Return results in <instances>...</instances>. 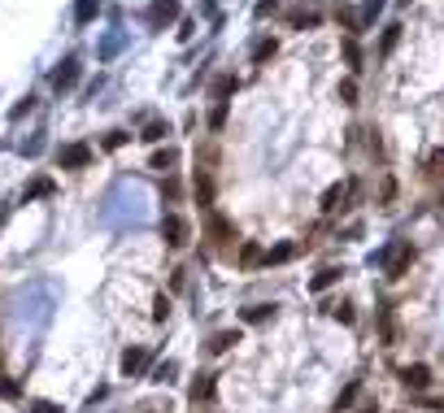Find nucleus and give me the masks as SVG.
Masks as SVG:
<instances>
[{
  "label": "nucleus",
  "instance_id": "4be33fe9",
  "mask_svg": "<svg viewBox=\"0 0 444 413\" xmlns=\"http://www.w3.org/2000/svg\"><path fill=\"white\" fill-rule=\"evenodd\" d=\"M222 122H227V105H218V109H213V118H209V126H213V130H218Z\"/></svg>",
  "mask_w": 444,
  "mask_h": 413
},
{
  "label": "nucleus",
  "instance_id": "0eeeda50",
  "mask_svg": "<svg viewBox=\"0 0 444 413\" xmlns=\"http://www.w3.org/2000/svg\"><path fill=\"white\" fill-rule=\"evenodd\" d=\"M96 13H101V0H79V5H74V22H79V26H88Z\"/></svg>",
  "mask_w": 444,
  "mask_h": 413
},
{
  "label": "nucleus",
  "instance_id": "6ab92c4d",
  "mask_svg": "<svg viewBox=\"0 0 444 413\" xmlns=\"http://www.w3.org/2000/svg\"><path fill=\"white\" fill-rule=\"evenodd\" d=\"M296 26H318V13H292Z\"/></svg>",
  "mask_w": 444,
  "mask_h": 413
},
{
  "label": "nucleus",
  "instance_id": "20e7f679",
  "mask_svg": "<svg viewBox=\"0 0 444 413\" xmlns=\"http://www.w3.org/2000/svg\"><path fill=\"white\" fill-rule=\"evenodd\" d=\"M88 161H92V148H88V144H65L61 153H57V165H61V170H83Z\"/></svg>",
  "mask_w": 444,
  "mask_h": 413
},
{
  "label": "nucleus",
  "instance_id": "412c9836",
  "mask_svg": "<svg viewBox=\"0 0 444 413\" xmlns=\"http://www.w3.org/2000/svg\"><path fill=\"white\" fill-rule=\"evenodd\" d=\"M353 413H384V409H379V401H370V396H366V401H361Z\"/></svg>",
  "mask_w": 444,
  "mask_h": 413
},
{
  "label": "nucleus",
  "instance_id": "ddd939ff",
  "mask_svg": "<svg viewBox=\"0 0 444 413\" xmlns=\"http://www.w3.org/2000/svg\"><path fill=\"white\" fill-rule=\"evenodd\" d=\"M274 57V40H257L253 44V61H270Z\"/></svg>",
  "mask_w": 444,
  "mask_h": 413
},
{
  "label": "nucleus",
  "instance_id": "f257e3e1",
  "mask_svg": "<svg viewBox=\"0 0 444 413\" xmlns=\"http://www.w3.org/2000/svg\"><path fill=\"white\" fill-rule=\"evenodd\" d=\"M148 366H153V344H131L118 357V378H140Z\"/></svg>",
  "mask_w": 444,
  "mask_h": 413
},
{
  "label": "nucleus",
  "instance_id": "1a4fd4ad",
  "mask_svg": "<svg viewBox=\"0 0 444 413\" xmlns=\"http://www.w3.org/2000/svg\"><path fill=\"white\" fill-rule=\"evenodd\" d=\"M40 196H53V178H35L26 187V201H40Z\"/></svg>",
  "mask_w": 444,
  "mask_h": 413
},
{
  "label": "nucleus",
  "instance_id": "a211bd4d",
  "mask_svg": "<svg viewBox=\"0 0 444 413\" xmlns=\"http://www.w3.org/2000/svg\"><path fill=\"white\" fill-rule=\"evenodd\" d=\"M126 144V130H109L105 135V148H122Z\"/></svg>",
  "mask_w": 444,
  "mask_h": 413
},
{
  "label": "nucleus",
  "instance_id": "39448f33",
  "mask_svg": "<svg viewBox=\"0 0 444 413\" xmlns=\"http://www.w3.org/2000/svg\"><path fill=\"white\" fill-rule=\"evenodd\" d=\"M74 83H79V61L70 57V61H61L57 70H53V87H57V92H70Z\"/></svg>",
  "mask_w": 444,
  "mask_h": 413
},
{
  "label": "nucleus",
  "instance_id": "f03ea898",
  "mask_svg": "<svg viewBox=\"0 0 444 413\" xmlns=\"http://www.w3.org/2000/svg\"><path fill=\"white\" fill-rule=\"evenodd\" d=\"M188 239H192L188 218H179V213H166V218H161V244H166V248H188Z\"/></svg>",
  "mask_w": 444,
  "mask_h": 413
},
{
  "label": "nucleus",
  "instance_id": "6e6552de",
  "mask_svg": "<svg viewBox=\"0 0 444 413\" xmlns=\"http://www.w3.org/2000/svg\"><path fill=\"white\" fill-rule=\"evenodd\" d=\"M422 174H431V178L444 174V148H431V153L422 157Z\"/></svg>",
  "mask_w": 444,
  "mask_h": 413
},
{
  "label": "nucleus",
  "instance_id": "f8f14e48",
  "mask_svg": "<svg viewBox=\"0 0 444 413\" xmlns=\"http://www.w3.org/2000/svg\"><path fill=\"white\" fill-rule=\"evenodd\" d=\"M174 161H179V153H174V148H166V153L153 157V170H174Z\"/></svg>",
  "mask_w": 444,
  "mask_h": 413
},
{
  "label": "nucleus",
  "instance_id": "423d86ee",
  "mask_svg": "<svg viewBox=\"0 0 444 413\" xmlns=\"http://www.w3.org/2000/svg\"><path fill=\"white\" fill-rule=\"evenodd\" d=\"M196 201L205 209H213V174L209 170H196Z\"/></svg>",
  "mask_w": 444,
  "mask_h": 413
},
{
  "label": "nucleus",
  "instance_id": "aec40b11",
  "mask_svg": "<svg viewBox=\"0 0 444 413\" xmlns=\"http://www.w3.org/2000/svg\"><path fill=\"white\" fill-rule=\"evenodd\" d=\"M161 196H166V201H179V183H174V178H166V183H161Z\"/></svg>",
  "mask_w": 444,
  "mask_h": 413
},
{
  "label": "nucleus",
  "instance_id": "9b49d317",
  "mask_svg": "<svg viewBox=\"0 0 444 413\" xmlns=\"http://www.w3.org/2000/svg\"><path fill=\"white\" fill-rule=\"evenodd\" d=\"M166 135H170L166 122H148V126H144V140H148V144H157V140H166Z\"/></svg>",
  "mask_w": 444,
  "mask_h": 413
},
{
  "label": "nucleus",
  "instance_id": "f3484780",
  "mask_svg": "<svg viewBox=\"0 0 444 413\" xmlns=\"http://www.w3.org/2000/svg\"><path fill=\"white\" fill-rule=\"evenodd\" d=\"M340 96H344V105H353V101H357V83L344 78V83H340Z\"/></svg>",
  "mask_w": 444,
  "mask_h": 413
},
{
  "label": "nucleus",
  "instance_id": "4468645a",
  "mask_svg": "<svg viewBox=\"0 0 444 413\" xmlns=\"http://www.w3.org/2000/svg\"><path fill=\"white\" fill-rule=\"evenodd\" d=\"M236 92V74H222L218 83H213V96H218V101H222V96H231Z\"/></svg>",
  "mask_w": 444,
  "mask_h": 413
},
{
  "label": "nucleus",
  "instance_id": "7ed1b4c3",
  "mask_svg": "<svg viewBox=\"0 0 444 413\" xmlns=\"http://www.w3.org/2000/svg\"><path fill=\"white\" fill-rule=\"evenodd\" d=\"M174 18H179V0H153L148 5V26L153 31H166Z\"/></svg>",
  "mask_w": 444,
  "mask_h": 413
},
{
  "label": "nucleus",
  "instance_id": "5701e85b",
  "mask_svg": "<svg viewBox=\"0 0 444 413\" xmlns=\"http://www.w3.org/2000/svg\"><path fill=\"white\" fill-rule=\"evenodd\" d=\"M440 205H444V201H440Z\"/></svg>",
  "mask_w": 444,
  "mask_h": 413
},
{
  "label": "nucleus",
  "instance_id": "2eb2a0df",
  "mask_svg": "<svg viewBox=\"0 0 444 413\" xmlns=\"http://www.w3.org/2000/svg\"><path fill=\"white\" fill-rule=\"evenodd\" d=\"M344 57H349L353 70H361V48H357V40H344Z\"/></svg>",
  "mask_w": 444,
  "mask_h": 413
},
{
  "label": "nucleus",
  "instance_id": "9d476101",
  "mask_svg": "<svg viewBox=\"0 0 444 413\" xmlns=\"http://www.w3.org/2000/svg\"><path fill=\"white\" fill-rule=\"evenodd\" d=\"M397 40H401V26H388V31H384V40H379V57H388L392 48H397Z\"/></svg>",
  "mask_w": 444,
  "mask_h": 413
},
{
  "label": "nucleus",
  "instance_id": "dca6fc26",
  "mask_svg": "<svg viewBox=\"0 0 444 413\" xmlns=\"http://www.w3.org/2000/svg\"><path fill=\"white\" fill-rule=\"evenodd\" d=\"M174 370H179L174 361H166V366H157V370H153V383H170V378H174Z\"/></svg>",
  "mask_w": 444,
  "mask_h": 413
}]
</instances>
